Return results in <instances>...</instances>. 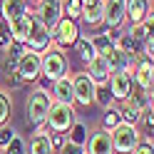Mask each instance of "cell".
Wrapping results in <instances>:
<instances>
[{
	"mask_svg": "<svg viewBox=\"0 0 154 154\" xmlns=\"http://www.w3.org/2000/svg\"><path fill=\"white\" fill-rule=\"evenodd\" d=\"M50 104H52V97L47 90H32L25 100V122L30 127H40L47 119V112H50Z\"/></svg>",
	"mask_w": 154,
	"mask_h": 154,
	"instance_id": "obj_1",
	"label": "cell"
},
{
	"mask_svg": "<svg viewBox=\"0 0 154 154\" xmlns=\"http://www.w3.org/2000/svg\"><path fill=\"white\" fill-rule=\"evenodd\" d=\"M109 139H112V149L114 154H132L142 142V132L134 124H117L114 129H109Z\"/></svg>",
	"mask_w": 154,
	"mask_h": 154,
	"instance_id": "obj_2",
	"label": "cell"
},
{
	"mask_svg": "<svg viewBox=\"0 0 154 154\" xmlns=\"http://www.w3.org/2000/svg\"><path fill=\"white\" fill-rule=\"evenodd\" d=\"M65 75H67V57H65L62 50L50 47L47 52L40 55V77H45V80L52 85Z\"/></svg>",
	"mask_w": 154,
	"mask_h": 154,
	"instance_id": "obj_3",
	"label": "cell"
},
{
	"mask_svg": "<svg viewBox=\"0 0 154 154\" xmlns=\"http://www.w3.org/2000/svg\"><path fill=\"white\" fill-rule=\"evenodd\" d=\"M75 122H77L75 107H70V104H60V102H52L50 104V112H47V119H45V124H47L50 132L65 134Z\"/></svg>",
	"mask_w": 154,
	"mask_h": 154,
	"instance_id": "obj_4",
	"label": "cell"
},
{
	"mask_svg": "<svg viewBox=\"0 0 154 154\" xmlns=\"http://www.w3.org/2000/svg\"><path fill=\"white\" fill-rule=\"evenodd\" d=\"M25 47L30 52H37V55H42L47 52L52 47V35L50 30L35 17V13L30 10V30H27V40H25Z\"/></svg>",
	"mask_w": 154,
	"mask_h": 154,
	"instance_id": "obj_5",
	"label": "cell"
},
{
	"mask_svg": "<svg viewBox=\"0 0 154 154\" xmlns=\"http://www.w3.org/2000/svg\"><path fill=\"white\" fill-rule=\"evenodd\" d=\"M50 35H52V45H57V50H67L80 37V25H77V20L60 17V23L50 30Z\"/></svg>",
	"mask_w": 154,
	"mask_h": 154,
	"instance_id": "obj_6",
	"label": "cell"
},
{
	"mask_svg": "<svg viewBox=\"0 0 154 154\" xmlns=\"http://www.w3.org/2000/svg\"><path fill=\"white\" fill-rule=\"evenodd\" d=\"M70 80H72L75 102L80 104V107H90V104H94V90H97V85H94L92 77L87 72H77V75H70Z\"/></svg>",
	"mask_w": 154,
	"mask_h": 154,
	"instance_id": "obj_7",
	"label": "cell"
},
{
	"mask_svg": "<svg viewBox=\"0 0 154 154\" xmlns=\"http://www.w3.org/2000/svg\"><path fill=\"white\" fill-rule=\"evenodd\" d=\"M32 13L47 30H52L62 17V0H37V8Z\"/></svg>",
	"mask_w": 154,
	"mask_h": 154,
	"instance_id": "obj_8",
	"label": "cell"
},
{
	"mask_svg": "<svg viewBox=\"0 0 154 154\" xmlns=\"http://www.w3.org/2000/svg\"><path fill=\"white\" fill-rule=\"evenodd\" d=\"M124 10H127V0H102V23L119 30L124 25Z\"/></svg>",
	"mask_w": 154,
	"mask_h": 154,
	"instance_id": "obj_9",
	"label": "cell"
},
{
	"mask_svg": "<svg viewBox=\"0 0 154 154\" xmlns=\"http://www.w3.org/2000/svg\"><path fill=\"white\" fill-rule=\"evenodd\" d=\"M107 87H109V94H112V100H114V102L127 100L129 94L134 92V80H132V72H114V75H109Z\"/></svg>",
	"mask_w": 154,
	"mask_h": 154,
	"instance_id": "obj_10",
	"label": "cell"
},
{
	"mask_svg": "<svg viewBox=\"0 0 154 154\" xmlns=\"http://www.w3.org/2000/svg\"><path fill=\"white\" fill-rule=\"evenodd\" d=\"M15 75L20 77L23 82H35V80H40V55L25 50V55L17 60Z\"/></svg>",
	"mask_w": 154,
	"mask_h": 154,
	"instance_id": "obj_11",
	"label": "cell"
},
{
	"mask_svg": "<svg viewBox=\"0 0 154 154\" xmlns=\"http://www.w3.org/2000/svg\"><path fill=\"white\" fill-rule=\"evenodd\" d=\"M85 154H114L109 132L107 129L92 132L90 137H87V142H85Z\"/></svg>",
	"mask_w": 154,
	"mask_h": 154,
	"instance_id": "obj_12",
	"label": "cell"
},
{
	"mask_svg": "<svg viewBox=\"0 0 154 154\" xmlns=\"http://www.w3.org/2000/svg\"><path fill=\"white\" fill-rule=\"evenodd\" d=\"M52 102H60V104H75V94H72V80H70V75H65L60 77L57 82H52Z\"/></svg>",
	"mask_w": 154,
	"mask_h": 154,
	"instance_id": "obj_13",
	"label": "cell"
},
{
	"mask_svg": "<svg viewBox=\"0 0 154 154\" xmlns=\"http://www.w3.org/2000/svg\"><path fill=\"white\" fill-rule=\"evenodd\" d=\"M149 13H152L149 0H127V10H124V23L137 25V23H142Z\"/></svg>",
	"mask_w": 154,
	"mask_h": 154,
	"instance_id": "obj_14",
	"label": "cell"
},
{
	"mask_svg": "<svg viewBox=\"0 0 154 154\" xmlns=\"http://www.w3.org/2000/svg\"><path fill=\"white\" fill-rule=\"evenodd\" d=\"M85 72L94 80V85H107L109 82V65H107V60H104L102 55L92 57V60L87 62V70Z\"/></svg>",
	"mask_w": 154,
	"mask_h": 154,
	"instance_id": "obj_15",
	"label": "cell"
},
{
	"mask_svg": "<svg viewBox=\"0 0 154 154\" xmlns=\"http://www.w3.org/2000/svg\"><path fill=\"white\" fill-rule=\"evenodd\" d=\"M80 20L85 25H100L102 23V0H82V10H80Z\"/></svg>",
	"mask_w": 154,
	"mask_h": 154,
	"instance_id": "obj_16",
	"label": "cell"
},
{
	"mask_svg": "<svg viewBox=\"0 0 154 154\" xmlns=\"http://www.w3.org/2000/svg\"><path fill=\"white\" fill-rule=\"evenodd\" d=\"M117 35H119V30H112V27L102 30L100 35H94V37H92L94 52H97V55H102V57H107V55L114 50V40H117Z\"/></svg>",
	"mask_w": 154,
	"mask_h": 154,
	"instance_id": "obj_17",
	"label": "cell"
},
{
	"mask_svg": "<svg viewBox=\"0 0 154 154\" xmlns=\"http://www.w3.org/2000/svg\"><path fill=\"white\" fill-rule=\"evenodd\" d=\"M30 10V5H27V0H0V17H3L5 23L15 20V17L25 15Z\"/></svg>",
	"mask_w": 154,
	"mask_h": 154,
	"instance_id": "obj_18",
	"label": "cell"
},
{
	"mask_svg": "<svg viewBox=\"0 0 154 154\" xmlns=\"http://www.w3.org/2000/svg\"><path fill=\"white\" fill-rule=\"evenodd\" d=\"M8 27H10V37H13V40L25 45L27 30H30V10H27L25 15H20V17H15V20H10V23H8Z\"/></svg>",
	"mask_w": 154,
	"mask_h": 154,
	"instance_id": "obj_19",
	"label": "cell"
},
{
	"mask_svg": "<svg viewBox=\"0 0 154 154\" xmlns=\"http://www.w3.org/2000/svg\"><path fill=\"white\" fill-rule=\"evenodd\" d=\"M152 25H154V17H152V13H149L142 23H137V25H132V27H129V37L142 47V42L152 40Z\"/></svg>",
	"mask_w": 154,
	"mask_h": 154,
	"instance_id": "obj_20",
	"label": "cell"
},
{
	"mask_svg": "<svg viewBox=\"0 0 154 154\" xmlns=\"http://www.w3.org/2000/svg\"><path fill=\"white\" fill-rule=\"evenodd\" d=\"M119 117H122L124 124H134V127H137V124H139V117H142V109H137V104L127 97V100H122Z\"/></svg>",
	"mask_w": 154,
	"mask_h": 154,
	"instance_id": "obj_21",
	"label": "cell"
},
{
	"mask_svg": "<svg viewBox=\"0 0 154 154\" xmlns=\"http://www.w3.org/2000/svg\"><path fill=\"white\" fill-rule=\"evenodd\" d=\"M72 47H75V52L80 55V60H82L85 65H87L92 57H97V52H94V45H92V37L80 35V37H77V42H75Z\"/></svg>",
	"mask_w": 154,
	"mask_h": 154,
	"instance_id": "obj_22",
	"label": "cell"
},
{
	"mask_svg": "<svg viewBox=\"0 0 154 154\" xmlns=\"http://www.w3.org/2000/svg\"><path fill=\"white\" fill-rule=\"evenodd\" d=\"M67 142H72V144H80V147H85V142H87L90 137V132H87V124L85 122H75L70 129H67Z\"/></svg>",
	"mask_w": 154,
	"mask_h": 154,
	"instance_id": "obj_23",
	"label": "cell"
},
{
	"mask_svg": "<svg viewBox=\"0 0 154 154\" xmlns=\"http://www.w3.org/2000/svg\"><path fill=\"white\" fill-rule=\"evenodd\" d=\"M30 154H55L52 144H50V137L47 134H32L30 139Z\"/></svg>",
	"mask_w": 154,
	"mask_h": 154,
	"instance_id": "obj_24",
	"label": "cell"
},
{
	"mask_svg": "<svg viewBox=\"0 0 154 154\" xmlns=\"http://www.w3.org/2000/svg\"><path fill=\"white\" fill-rule=\"evenodd\" d=\"M114 47H117V50H122L124 55L139 57V45L129 37V32H127V35H117V40H114Z\"/></svg>",
	"mask_w": 154,
	"mask_h": 154,
	"instance_id": "obj_25",
	"label": "cell"
},
{
	"mask_svg": "<svg viewBox=\"0 0 154 154\" xmlns=\"http://www.w3.org/2000/svg\"><path fill=\"white\" fill-rule=\"evenodd\" d=\"M117 124H122V117H119V107H107L104 109V114H102V129H114Z\"/></svg>",
	"mask_w": 154,
	"mask_h": 154,
	"instance_id": "obj_26",
	"label": "cell"
},
{
	"mask_svg": "<svg viewBox=\"0 0 154 154\" xmlns=\"http://www.w3.org/2000/svg\"><path fill=\"white\" fill-rule=\"evenodd\" d=\"M94 104H100L102 109H107V107H112V104H114L107 85H97V90H94Z\"/></svg>",
	"mask_w": 154,
	"mask_h": 154,
	"instance_id": "obj_27",
	"label": "cell"
},
{
	"mask_svg": "<svg viewBox=\"0 0 154 154\" xmlns=\"http://www.w3.org/2000/svg\"><path fill=\"white\" fill-rule=\"evenodd\" d=\"M80 10H82V0H62V17L80 20Z\"/></svg>",
	"mask_w": 154,
	"mask_h": 154,
	"instance_id": "obj_28",
	"label": "cell"
},
{
	"mask_svg": "<svg viewBox=\"0 0 154 154\" xmlns=\"http://www.w3.org/2000/svg\"><path fill=\"white\" fill-rule=\"evenodd\" d=\"M10 107H13L10 94H8L5 90H0V124H5L8 119H10Z\"/></svg>",
	"mask_w": 154,
	"mask_h": 154,
	"instance_id": "obj_29",
	"label": "cell"
},
{
	"mask_svg": "<svg viewBox=\"0 0 154 154\" xmlns=\"http://www.w3.org/2000/svg\"><path fill=\"white\" fill-rule=\"evenodd\" d=\"M25 50H27V47H25L23 42H15V40H13V42L3 50V55H5V57H10L13 62H17V60H20V57L25 55Z\"/></svg>",
	"mask_w": 154,
	"mask_h": 154,
	"instance_id": "obj_30",
	"label": "cell"
},
{
	"mask_svg": "<svg viewBox=\"0 0 154 154\" xmlns=\"http://www.w3.org/2000/svg\"><path fill=\"white\" fill-rule=\"evenodd\" d=\"M3 154H27V149H25V142H23V139L15 134V137H13V139L8 142L5 147H3Z\"/></svg>",
	"mask_w": 154,
	"mask_h": 154,
	"instance_id": "obj_31",
	"label": "cell"
},
{
	"mask_svg": "<svg viewBox=\"0 0 154 154\" xmlns=\"http://www.w3.org/2000/svg\"><path fill=\"white\" fill-rule=\"evenodd\" d=\"M10 42H13V37H10V27H8L5 20H0V52H3Z\"/></svg>",
	"mask_w": 154,
	"mask_h": 154,
	"instance_id": "obj_32",
	"label": "cell"
},
{
	"mask_svg": "<svg viewBox=\"0 0 154 154\" xmlns=\"http://www.w3.org/2000/svg\"><path fill=\"white\" fill-rule=\"evenodd\" d=\"M13 137H15V129H13V127H8V124H0V149H3Z\"/></svg>",
	"mask_w": 154,
	"mask_h": 154,
	"instance_id": "obj_33",
	"label": "cell"
},
{
	"mask_svg": "<svg viewBox=\"0 0 154 154\" xmlns=\"http://www.w3.org/2000/svg\"><path fill=\"white\" fill-rule=\"evenodd\" d=\"M47 137H50V144H52V149H55V152H60V149H62V144L67 142V137H65V134H60V132H50Z\"/></svg>",
	"mask_w": 154,
	"mask_h": 154,
	"instance_id": "obj_34",
	"label": "cell"
},
{
	"mask_svg": "<svg viewBox=\"0 0 154 154\" xmlns=\"http://www.w3.org/2000/svg\"><path fill=\"white\" fill-rule=\"evenodd\" d=\"M60 154H85V147H80V144H72V142H65Z\"/></svg>",
	"mask_w": 154,
	"mask_h": 154,
	"instance_id": "obj_35",
	"label": "cell"
},
{
	"mask_svg": "<svg viewBox=\"0 0 154 154\" xmlns=\"http://www.w3.org/2000/svg\"><path fill=\"white\" fill-rule=\"evenodd\" d=\"M8 85H10V87H23V85H25V82H23V80H20V77H17V75L13 72V75H8Z\"/></svg>",
	"mask_w": 154,
	"mask_h": 154,
	"instance_id": "obj_36",
	"label": "cell"
},
{
	"mask_svg": "<svg viewBox=\"0 0 154 154\" xmlns=\"http://www.w3.org/2000/svg\"><path fill=\"white\" fill-rule=\"evenodd\" d=\"M132 154H152V144H144V142H139V147L134 149Z\"/></svg>",
	"mask_w": 154,
	"mask_h": 154,
	"instance_id": "obj_37",
	"label": "cell"
},
{
	"mask_svg": "<svg viewBox=\"0 0 154 154\" xmlns=\"http://www.w3.org/2000/svg\"><path fill=\"white\" fill-rule=\"evenodd\" d=\"M30 3H37V0H30Z\"/></svg>",
	"mask_w": 154,
	"mask_h": 154,
	"instance_id": "obj_38",
	"label": "cell"
}]
</instances>
